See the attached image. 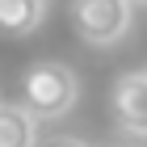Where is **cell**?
Listing matches in <instances>:
<instances>
[{
  "instance_id": "cell-6",
  "label": "cell",
  "mask_w": 147,
  "mask_h": 147,
  "mask_svg": "<svg viewBox=\"0 0 147 147\" xmlns=\"http://www.w3.org/2000/svg\"><path fill=\"white\" fill-rule=\"evenodd\" d=\"M51 147H88V143H84V139H55Z\"/></svg>"
},
{
  "instance_id": "cell-2",
  "label": "cell",
  "mask_w": 147,
  "mask_h": 147,
  "mask_svg": "<svg viewBox=\"0 0 147 147\" xmlns=\"http://www.w3.org/2000/svg\"><path fill=\"white\" fill-rule=\"evenodd\" d=\"M135 0H71V25L88 46H113L130 34Z\"/></svg>"
},
{
  "instance_id": "cell-7",
  "label": "cell",
  "mask_w": 147,
  "mask_h": 147,
  "mask_svg": "<svg viewBox=\"0 0 147 147\" xmlns=\"http://www.w3.org/2000/svg\"><path fill=\"white\" fill-rule=\"evenodd\" d=\"M0 101H4V97H0Z\"/></svg>"
},
{
  "instance_id": "cell-1",
  "label": "cell",
  "mask_w": 147,
  "mask_h": 147,
  "mask_svg": "<svg viewBox=\"0 0 147 147\" xmlns=\"http://www.w3.org/2000/svg\"><path fill=\"white\" fill-rule=\"evenodd\" d=\"M21 97H25V109L34 113V118L51 122V118H63V113L76 105L80 80H76V71L63 67V63H38V67L25 71Z\"/></svg>"
},
{
  "instance_id": "cell-3",
  "label": "cell",
  "mask_w": 147,
  "mask_h": 147,
  "mask_svg": "<svg viewBox=\"0 0 147 147\" xmlns=\"http://www.w3.org/2000/svg\"><path fill=\"white\" fill-rule=\"evenodd\" d=\"M113 118L126 135H147V71H126L113 80Z\"/></svg>"
},
{
  "instance_id": "cell-5",
  "label": "cell",
  "mask_w": 147,
  "mask_h": 147,
  "mask_svg": "<svg viewBox=\"0 0 147 147\" xmlns=\"http://www.w3.org/2000/svg\"><path fill=\"white\" fill-rule=\"evenodd\" d=\"M42 13H46V0H0V30L30 34V30H38Z\"/></svg>"
},
{
  "instance_id": "cell-4",
  "label": "cell",
  "mask_w": 147,
  "mask_h": 147,
  "mask_svg": "<svg viewBox=\"0 0 147 147\" xmlns=\"http://www.w3.org/2000/svg\"><path fill=\"white\" fill-rule=\"evenodd\" d=\"M38 122L25 105L0 101V147H38Z\"/></svg>"
}]
</instances>
